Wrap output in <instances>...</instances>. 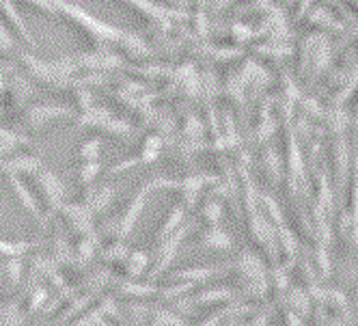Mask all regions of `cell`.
Wrapping results in <instances>:
<instances>
[{
  "label": "cell",
  "instance_id": "obj_1",
  "mask_svg": "<svg viewBox=\"0 0 358 326\" xmlns=\"http://www.w3.org/2000/svg\"><path fill=\"white\" fill-rule=\"evenodd\" d=\"M196 227V222H184L182 227L175 229L171 236H166L164 240L158 242V253H156V266H153V270L147 274V281L153 283V281H158L162 274L171 268V264L175 262L177 257V250L179 246L184 244V240L188 238V234Z\"/></svg>",
  "mask_w": 358,
  "mask_h": 326
},
{
  "label": "cell",
  "instance_id": "obj_2",
  "mask_svg": "<svg viewBox=\"0 0 358 326\" xmlns=\"http://www.w3.org/2000/svg\"><path fill=\"white\" fill-rule=\"evenodd\" d=\"M35 180L45 197L48 201V216H52L55 212H61V206L65 204V197H67V186L65 182L59 178V175L55 171H48V169H39L35 173Z\"/></svg>",
  "mask_w": 358,
  "mask_h": 326
},
{
  "label": "cell",
  "instance_id": "obj_3",
  "mask_svg": "<svg viewBox=\"0 0 358 326\" xmlns=\"http://www.w3.org/2000/svg\"><path fill=\"white\" fill-rule=\"evenodd\" d=\"M149 184L147 186H143L136 194H134V199L130 201V206L125 208V212L119 216V220H117V229H115V234H117V238L119 240H125L127 236H130L132 232H134V227H136V222H138V218H141V214H143V210H145V204H147V194H149Z\"/></svg>",
  "mask_w": 358,
  "mask_h": 326
},
{
  "label": "cell",
  "instance_id": "obj_4",
  "mask_svg": "<svg viewBox=\"0 0 358 326\" xmlns=\"http://www.w3.org/2000/svg\"><path fill=\"white\" fill-rule=\"evenodd\" d=\"M61 212L67 216L69 220V227L80 234V236H89V234H95L93 232V212L89 210L87 204H63L61 206Z\"/></svg>",
  "mask_w": 358,
  "mask_h": 326
},
{
  "label": "cell",
  "instance_id": "obj_5",
  "mask_svg": "<svg viewBox=\"0 0 358 326\" xmlns=\"http://www.w3.org/2000/svg\"><path fill=\"white\" fill-rule=\"evenodd\" d=\"M117 197V188L110 184H101V186H89L87 192V206L89 210L97 216V214H106Z\"/></svg>",
  "mask_w": 358,
  "mask_h": 326
},
{
  "label": "cell",
  "instance_id": "obj_6",
  "mask_svg": "<svg viewBox=\"0 0 358 326\" xmlns=\"http://www.w3.org/2000/svg\"><path fill=\"white\" fill-rule=\"evenodd\" d=\"M224 268H231V264H212V266H194V268H184L171 274L173 281H192V283H203L212 279L214 274L222 272Z\"/></svg>",
  "mask_w": 358,
  "mask_h": 326
},
{
  "label": "cell",
  "instance_id": "obj_7",
  "mask_svg": "<svg viewBox=\"0 0 358 326\" xmlns=\"http://www.w3.org/2000/svg\"><path fill=\"white\" fill-rule=\"evenodd\" d=\"M7 178H9V184H11V188H13V192H15V197H17L20 206H22L24 210H27L29 214H33L35 218H39V220L45 222V216L41 214V210H39V206H37V199H35L33 192L27 188V184H24L15 173H7Z\"/></svg>",
  "mask_w": 358,
  "mask_h": 326
},
{
  "label": "cell",
  "instance_id": "obj_8",
  "mask_svg": "<svg viewBox=\"0 0 358 326\" xmlns=\"http://www.w3.org/2000/svg\"><path fill=\"white\" fill-rule=\"evenodd\" d=\"M29 313L22 309L20 298H9L0 303V326H24Z\"/></svg>",
  "mask_w": 358,
  "mask_h": 326
},
{
  "label": "cell",
  "instance_id": "obj_9",
  "mask_svg": "<svg viewBox=\"0 0 358 326\" xmlns=\"http://www.w3.org/2000/svg\"><path fill=\"white\" fill-rule=\"evenodd\" d=\"M149 262H151V255L147 253L145 248L130 250V253H127V257H125V262H123V264H125V277L138 281V279L143 277V274L147 272Z\"/></svg>",
  "mask_w": 358,
  "mask_h": 326
},
{
  "label": "cell",
  "instance_id": "obj_10",
  "mask_svg": "<svg viewBox=\"0 0 358 326\" xmlns=\"http://www.w3.org/2000/svg\"><path fill=\"white\" fill-rule=\"evenodd\" d=\"M199 246L201 248H214V250H229L234 246V240L224 229H220L218 225H212V227L201 236Z\"/></svg>",
  "mask_w": 358,
  "mask_h": 326
},
{
  "label": "cell",
  "instance_id": "obj_11",
  "mask_svg": "<svg viewBox=\"0 0 358 326\" xmlns=\"http://www.w3.org/2000/svg\"><path fill=\"white\" fill-rule=\"evenodd\" d=\"M119 294L125 296H136V298H149V296H158L160 288H156L153 283H138L134 279H115Z\"/></svg>",
  "mask_w": 358,
  "mask_h": 326
},
{
  "label": "cell",
  "instance_id": "obj_12",
  "mask_svg": "<svg viewBox=\"0 0 358 326\" xmlns=\"http://www.w3.org/2000/svg\"><path fill=\"white\" fill-rule=\"evenodd\" d=\"M149 326H190L186 316L177 313L175 309L169 307H153L149 316Z\"/></svg>",
  "mask_w": 358,
  "mask_h": 326
},
{
  "label": "cell",
  "instance_id": "obj_13",
  "mask_svg": "<svg viewBox=\"0 0 358 326\" xmlns=\"http://www.w3.org/2000/svg\"><path fill=\"white\" fill-rule=\"evenodd\" d=\"M95 296H97V294H93V292H87V294H83V296H73V298L69 300V307L55 320V324H57V326H59V324H67V322L73 320L76 316H80L83 311H87V309H89V303H93ZM55 324H52V326H55Z\"/></svg>",
  "mask_w": 358,
  "mask_h": 326
},
{
  "label": "cell",
  "instance_id": "obj_14",
  "mask_svg": "<svg viewBox=\"0 0 358 326\" xmlns=\"http://www.w3.org/2000/svg\"><path fill=\"white\" fill-rule=\"evenodd\" d=\"M184 222H186V206H184V204L173 206V208H171V212H169V216H166V220H164V225L160 227V232L156 234V236H158V242H160V240H164L166 236H171L175 229L182 227Z\"/></svg>",
  "mask_w": 358,
  "mask_h": 326
},
{
  "label": "cell",
  "instance_id": "obj_15",
  "mask_svg": "<svg viewBox=\"0 0 358 326\" xmlns=\"http://www.w3.org/2000/svg\"><path fill=\"white\" fill-rule=\"evenodd\" d=\"M151 309H153V303H127L125 305V313H127V322L130 326H143L145 322H149V316H151Z\"/></svg>",
  "mask_w": 358,
  "mask_h": 326
},
{
  "label": "cell",
  "instance_id": "obj_16",
  "mask_svg": "<svg viewBox=\"0 0 358 326\" xmlns=\"http://www.w3.org/2000/svg\"><path fill=\"white\" fill-rule=\"evenodd\" d=\"M3 268V274L7 277L11 288H17L24 281V262L22 257H5V262L0 264Z\"/></svg>",
  "mask_w": 358,
  "mask_h": 326
},
{
  "label": "cell",
  "instance_id": "obj_17",
  "mask_svg": "<svg viewBox=\"0 0 358 326\" xmlns=\"http://www.w3.org/2000/svg\"><path fill=\"white\" fill-rule=\"evenodd\" d=\"M97 248H99V238L95 234H89L80 240L78 248H76V255H78V266L85 268L97 253Z\"/></svg>",
  "mask_w": 358,
  "mask_h": 326
},
{
  "label": "cell",
  "instance_id": "obj_18",
  "mask_svg": "<svg viewBox=\"0 0 358 326\" xmlns=\"http://www.w3.org/2000/svg\"><path fill=\"white\" fill-rule=\"evenodd\" d=\"M33 248V242L29 240H5L0 238V255L3 257H22Z\"/></svg>",
  "mask_w": 358,
  "mask_h": 326
},
{
  "label": "cell",
  "instance_id": "obj_19",
  "mask_svg": "<svg viewBox=\"0 0 358 326\" xmlns=\"http://www.w3.org/2000/svg\"><path fill=\"white\" fill-rule=\"evenodd\" d=\"M48 300H50V288L48 285H43V283L31 285V298H29V309H27V313L33 316V313L41 311L45 307Z\"/></svg>",
  "mask_w": 358,
  "mask_h": 326
},
{
  "label": "cell",
  "instance_id": "obj_20",
  "mask_svg": "<svg viewBox=\"0 0 358 326\" xmlns=\"http://www.w3.org/2000/svg\"><path fill=\"white\" fill-rule=\"evenodd\" d=\"M3 169L7 173H33L35 175L41 169V162L35 158H29V156H22V158H13V160L5 162Z\"/></svg>",
  "mask_w": 358,
  "mask_h": 326
},
{
  "label": "cell",
  "instance_id": "obj_21",
  "mask_svg": "<svg viewBox=\"0 0 358 326\" xmlns=\"http://www.w3.org/2000/svg\"><path fill=\"white\" fill-rule=\"evenodd\" d=\"M192 288H196V283H192V281H177V285L162 288V290L158 292V296H160L162 300H175V298H182V296L190 294Z\"/></svg>",
  "mask_w": 358,
  "mask_h": 326
},
{
  "label": "cell",
  "instance_id": "obj_22",
  "mask_svg": "<svg viewBox=\"0 0 358 326\" xmlns=\"http://www.w3.org/2000/svg\"><path fill=\"white\" fill-rule=\"evenodd\" d=\"M127 253H130V248H127V244L123 240H117L113 242L110 246L104 248V260L110 262V264H123Z\"/></svg>",
  "mask_w": 358,
  "mask_h": 326
},
{
  "label": "cell",
  "instance_id": "obj_23",
  "mask_svg": "<svg viewBox=\"0 0 358 326\" xmlns=\"http://www.w3.org/2000/svg\"><path fill=\"white\" fill-rule=\"evenodd\" d=\"M101 173V164L95 160H85V164L80 166V182L85 186H93L95 178Z\"/></svg>",
  "mask_w": 358,
  "mask_h": 326
},
{
  "label": "cell",
  "instance_id": "obj_24",
  "mask_svg": "<svg viewBox=\"0 0 358 326\" xmlns=\"http://www.w3.org/2000/svg\"><path fill=\"white\" fill-rule=\"evenodd\" d=\"M203 216L208 218L210 225H218L222 218V201H218V199H208L206 208H203Z\"/></svg>",
  "mask_w": 358,
  "mask_h": 326
},
{
  "label": "cell",
  "instance_id": "obj_25",
  "mask_svg": "<svg viewBox=\"0 0 358 326\" xmlns=\"http://www.w3.org/2000/svg\"><path fill=\"white\" fill-rule=\"evenodd\" d=\"M236 309V305H227V307H220V309H216L212 316H208L206 320H203V322H199L196 326H218L229 313H231Z\"/></svg>",
  "mask_w": 358,
  "mask_h": 326
},
{
  "label": "cell",
  "instance_id": "obj_26",
  "mask_svg": "<svg viewBox=\"0 0 358 326\" xmlns=\"http://www.w3.org/2000/svg\"><path fill=\"white\" fill-rule=\"evenodd\" d=\"M99 147H101V139H91L83 145L80 149V156L85 160H97L99 158Z\"/></svg>",
  "mask_w": 358,
  "mask_h": 326
},
{
  "label": "cell",
  "instance_id": "obj_27",
  "mask_svg": "<svg viewBox=\"0 0 358 326\" xmlns=\"http://www.w3.org/2000/svg\"><path fill=\"white\" fill-rule=\"evenodd\" d=\"M0 43H3V45H0V48H3V50H9L11 45H13V39L7 35V31L3 29V27H0Z\"/></svg>",
  "mask_w": 358,
  "mask_h": 326
}]
</instances>
